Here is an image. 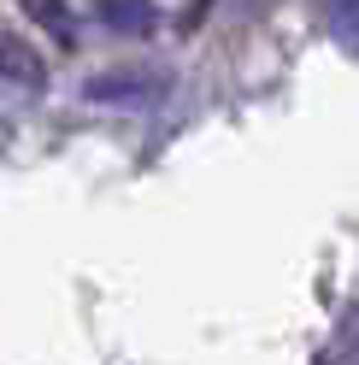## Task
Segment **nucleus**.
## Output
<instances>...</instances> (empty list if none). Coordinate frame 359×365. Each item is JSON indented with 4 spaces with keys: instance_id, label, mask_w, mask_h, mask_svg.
I'll list each match as a JSON object with an SVG mask.
<instances>
[{
    "instance_id": "nucleus-1",
    "label": "nucleus",
    "mask_w": 359,
    "mask_h": 365,
    "mask_svg": "<svg viewBox=\"0 0 359 365\" xmlns=\"http://www.w3.org/2000/svg\"><path fill=\"white\" fill-rule=\"evenodd\" d=\"M0 77H6V83H24V88H41V83H48L41 53H36L18 30H6V24H0Z\"/></svg>"
},
{
    "instance_id": "nucleus-2",
    "label": "nucleus",
    "mask_w": 359,
    "mask_h": 365,
    "mask_svg": "<svg viewBox=\"0 0 359 365\" xmlns=\"http://www.w3.org/2000/svg\"><path fill=\"white\" fill-rule=\"evenodd\" d=\"M100 24L118 30V36H147L153 24H160V12H153V0H95Z\"/></svg>"
},
{
    "instance_id": "nucleus-3",
    "label": "nucleus",
    "mask_w": 359,
    "mask_h": 365,
    "mask_svg": "<svg viewBox=\"0 0 359 365\" xmlns=\"http://www.w3.org/2000/svg\"><path fill=\"white\" fill-rule=\"evenodd\" d=\"M18 6H24L36 24L59 41V48H77V12L65 6V0H18Z\"/></svg>"
},
{
    "instance_id": "nucleus-4",
    "label": "nucleus",
    "mask_w": 359,
    "mask_h": 365,
    "mask_svg": "<svg viewBox=\"0 0 359 365\" xmlns=\"http://www.w3.org/2000/svg\"><path fill=\"white\" fill-rule=\"evenodd\" d=\"M324 18H330L335 41H342L348 53H359V0H324Z\"/></svg>"
},
{
    "instance_id": "nucleus-5",
    "label": "nucleus",
    "mask_w": 359,
    "mask_h": 365,
    "mask_svg": "<svg viewBox=\"0 0 359 365\" xmlns=\"http://www.w3.org/2000/svg\"><path fill=\"white\" fill-rule=\"evenodd\" d=\"M136 88H142V77H100V83H88V95H136Z\"/></svg>"
}]
</instances>
